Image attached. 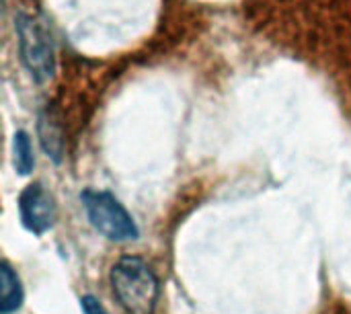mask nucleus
<instances>
[{"mask_svg": "<svg viewBox=\"0 0 351 314\" xmlns=\"http://www.w3.org/2000/svg\"><path fill=\"white\" fill-rule=\"evenodd\" d=\"M82 206L95 230L115 243L136 241L140 230L128 210L107 191H84Z\"/></svg>", "mask_w": 351, "mask_h": 314, "instance_id": "7ed1b4c3", "label": "nucleus"}, {"mask_svg": "<svg viewBox=\"0 0 351 314\" xmlns=\"http://www.w3.org/2000/svg\"><path fill=\"white\" fill-rule=\"evenodd\" d=\"M80 309H82L84 314H109L105 311V306L95 296H90V294H86V296L80 298Z\"/></svg>", "mask_w": 351, "mask_h": 314, "instance_id": "6e6552de", "label": "nucleus"}, {"mask_svg": "<svg viewBox=\"0 0 351 314\" xmlns=\"http://www.w3.org/2000/svg\"><path fill=\"white\" fill-rule=\"evenodd\" d=\"M0 282H2V302H0V311L2 314L16 313L23 304V286L21 280L16 276V271L4 261L0 267Z\"/></svg>", "mask_w": 351, "mask_h": 314, "instance_id": "423d86ee", "label": "nucleus"}, {"mask_svg": "<svg viewBox=\"0 0 351 314\" xmlns=\"http://www.w3.org/2000/svg\"><path fill=\"white\" fill-rule=\"evenodd\" d=\"M19 214L23 226L33 232V234H43L47 232L53 222H56V202L53 195L41 185V183H31L23 189L19 195Z\"/></svg>", "mask_w": 351, "mask_h": 314, "instance_id": "20e7f679", "label": "nucleus"}, {"mask_svg": "<svg viewBox=\"0 0 351 314\" xmlns=\"http://www.w3.org/2000/svg\"><path fill=\"white\" fill-rule=\"evenodd\" d=\"M14 167L21 175H29L35 167V156H33V146L31 140L25 132H16L14 134Z\"/></svg>", "mask_w": 351, "mask_h": 314, "instance_id": "0eeeda50", "label": "nucleus"}, {"mask_svg": "<svg viewBox=\"0 0 351 314\" xmlns=\"http://www.w3.org/2000/svg\"><path fill=\"white\" fill-rule=\"evenodd\" d=\"M113 294L128 314H152L158 302V280L140 257H121L109 274Z\"/></svg>", "mask_w": 351, "mask_h": 314, "instance_id": "f257e3e1", "label": "nucleus"}, {"mask_svg": "<svg viewBox=\"0 0 351 314\" xmlns=\"http://www.w3.org/2000/svg\"><path fill=\"white\" fill-rule=\"evenodd\" d=\"M37 134H39V144H41L43 152L47 154V158H51L56 165H60L64 158V134H62L60 119L51 107H45L39 113Z\"/></svg>", "mask_w": 351, "mask_h": 314, "instance_id": "39448f33", "label": "nucleus"}, {"mask_svg": "<svg viewBox=\"0 0 351 314\" xmlns=\"http://www.w3.org/2000/svg\"><path fill=\"white\" fill-rule=\"evenodd\" d=\"M16 35H19V51L25 68L29 70L35 82H45L53 76L56 70V56H53V41L45 25L21 12L16 16Z\"/></svg>", "mask_w": 351, "mask_h": 314, "instance_id": "f03ea898", "label": "nucleus"}]
</instances>
